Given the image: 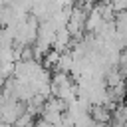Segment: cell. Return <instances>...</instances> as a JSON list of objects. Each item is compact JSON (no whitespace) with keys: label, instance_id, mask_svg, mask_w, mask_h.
<instances>
[{"label":"cell","instance_id":"2","mask_svg":"<svg viewBox=\"0 0 127 127\" xmlns=\"http://www.w3.org/2000/svg\"><path fill=\"white\" fill-rule=\"evenodd\" d=\"M34 127H54V125H50V123H48V121H46L44 117H38V119H36V125H34Z\"/></svg>","mask_w":127,"mask_h":127},{"label":"cell","instance_id":"1","mask_svg":"<svg viewBox=\"0 0 127 127\" xmlns=\"http://www.w3.org/2000/svg\"><path fill=\"white\" fill-rule=\"evenodd\" d=\"M26 113V103L18 101V99H10V101H2V109H0V115H2V123L4 125H16L18 119Z\"/></svg>","mask_w":127,"mask_h":127}]
</instances>
